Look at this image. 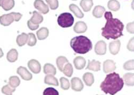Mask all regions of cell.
<instances>
[{"mask_svg": "<svg viewBox=\"0 0 134 95\" xmlns=\"http://www.w3.org/2000/svg\"><path fill=\"white\" fill-rule=\"evenodd\" d=\"M73 72L74 69L72 66L71 65V63L69 62L66 63L64 66L62 70V72L63 73V74L68 77H71L73 74Z\"/></svg>", "mask_w": 134, "mask_h": 95, "instance_id": "30", "label": "cell"}, {"mask_svg": "<svg viewBox=\"0 0 134 95\" xmlns=\"http://www.w3.org/2000/svg\"><path fill=\"white\" fill-rule=\"evenodd\" d=\"M14 4V0H0V7L6 11L13 9Z\"/></svg>", "mask_w": 134, "mask_h": 95, "instance_id": "16", "label": "cell"}, {"mask_svg": "<svg viewBox=\"0 0 134 95\" xmlns=\"http://www.w3.org/2000/svg\"><path fill=\"white\" fill-rule=\"evenodd\" d=\"M104 17L107 20L105 26L102 28V36L109 40L117 39L122 36L124 25L118 19L113 18L111 12H106Z\"/></svg>", "mask_w": 134, "mask_h": 95, "instance_id": "1", "label": "cell"}, {"mask_svg": "<svg viewBox=\"0 0 134 95\" xmlns=\"http://www.w3.org/2000/svg\"><path fill=\"white\" fill-rule=\"evenodd\" d=\"M45 1L51 10H56L59 7L58 0H45Z\"/></svg>", "mask_w": 134, "mask_h": 95, "instance_id": "36", "label": "cell"}, {"mask_svg": "<svg viewBox=\"0 0 134 95\" xmlns=\"http://www.w3.org/2000/svg\"><path fill=\"white\" fill-rule=\"evenodd\" d=\"M36 35L39 40H44L48 36L49 30L46 27H42L37 31Z\"/></svg>", "mask_w": 134, "mask_h": 95, "instance_id": "23", "label": "cell"}, {"mask_svg": "<svg viewBox=\"0 0 134 95\" xmlns=\"http://www.w3.org/2000/svg\"><path fill=\"white\" fill-rule=\"evenodd\" d=\"M22 16L23 15L20 13L18 12H11L3 14L0 17V24L3 26H8L13 21H19Z\"/></svg>", "mask_w": 134, "mask_h": 95, "instance_id": "4", "label": "cell"}, {"mask_svg": "<svg viewBox=\"0 0 134 95\" xmlns=\"http://www.w3.org/2000/svg\"><path fill=\"white\" fill-rule=\"evenodd\" d=\"M28 67L34 73L38 74L41 72V66L40 63L36 60L32 59L28 62Z\"/></svg>", "mask_w": 134, "mask_h": 95, "instance_id": "7", "label": "cell"}, {"mask_svg": "<svg viewBox=\"0 0 134 95\" xmlns=\"http://www.w3.org/2000/svg\"><path fill=\"white\" fill-rule=\"evenodd\" d=\"M94 51L95 53L98 55H103L107 52V44L103 40H99L95 45Z\"/></svg>", "mask_w": 134, "mask_h": 95, "instance_id": "6", "label": "cell"}, {"mask_svg": "<svg viewBox=\"0 0 134 95\" xmlns=\"http://www.w3.org/2000/svg\"><path fill=\"white\" fill-rule=\"evenodd\" d=\"M87 30V26L83 21H78L74 27V31L78 34L84 33Z\"/></svg>", "mask_w": 134, "mask_h": 95, "instance_id": "14", "label": "cell"}, {"mask_svg": "<svg viewBox=\"0 0 134 95\" xmlns=\"http://www.w3.org/2000/svg\"><path fill=\"white\" fill-rule=\"evenodd\" d=\"M74 20V18L71 13L65 12L59 15L57 22L62 28H69L73 25Z\"/></svg>", "mask_w": 134, "mask_h": 95, "instance_id": "5", "label": "cell"}, {"mask_svg": "<svg viewBox=\"0 0 134 95\" xmlns=\"http://www.w3.org/2000/svg\"><path fill=\"white\" fill-rule=\"evenodd\" d=\"M18 57V52L15 49H11L9 51L7 55V58L10 62H14Z\"/></svg>", "mask_w": 134, "mask_h": 95, "instance_id": "26", "label": "cell"}, {"mask_svg": "<svg viewBox=\"0 0 134 95\" xmlns=\"http://www.w3.org/2000/svg\"><path fill=\"white\" fill-rule=\"evenodd\" d=\"M108 8L112 11H118L120 8V4L117 0H110L108 2Z\"/></svg>", "mask_w": 134, "mask_h": 95, "instance_id": "28", "label": "cell"}, {"mask_svg": "<svg viewBox=\"0 0 134 95\" xmlns=\"http://www.w3.org/2000/svg\"><path fill=\"white\" fill-rule=\"evenodd\" d=\"M133 37L131 38L130 40L129 41L128 45H127V49L130 51V52H133L134 49H133Z\"/></svg>", "mask_w": 134, "mask_h": 95, "instance_id": "38", "label": "cell"}, {"mask_svg": "<svg viewBox=\"0 0 134 95\" xmlns=\"http://www.w3.org/2000/svg\"><path fill=\"white\" fill-rule=\"evenodd\" d=\"M68 63V59H67L65 57L63 56H59L56 60V63H57L58 68L61 72H62V70L64 66Z\"/></svg>", "mask_w": 134, "mask_h": 95, "instance_id": "25", "label": "cell"}, {"mask_svg": "<svg viewBox=\"0 0 134 95\" xmlns=\"http://www.w3.org/2000/svg\"><path fill=\"white\" fill-rule=\"evenodd\" d=\"M124 69L126 70H133V60L126 62L124 64Z\"/></svg>", "mask_w": 134, "mask_h": 95, "instance_id": "37", "label": "cell"}, {"mask_svg": "<svg viewBox=\"0 0 134 95\" xmlns=\"http://www.w3.org/2000/svg\"><path fill=\"white\" fill-rule=\"evenodd\" d=\"M44 82L48 85H52L54 86H59L58 79L52 74H47L44 79Z\"/></svg>", "mask_w": 134, "mask_h": 95, "instance_id": "19", "label": "cell"}, {"mask_svg": "<svg viewBox=\"0 0 134 95\" xmlns=\"http://www.w3.org/2000/svg\"><path fill=\"white\" fill-rule=\"evenodd\" d=\"M16 73L20 75L21 78L24 80L29 81L32 78V75L29 71L24 67H20L17 69Z\"/></svg>", "mask_w": 134, "mask_h": 95, "instance_id": "9", "label": "cell"}, {"mask_svg": "<svg viewBox=\"0 0 134 95\" xmlns=\"http://www.w3.org/2000/svg\"><path fill=\"white\" fill-rule=\"evenodd\" d=\"M27 26L31 30H35L36 29H37L39 27V25H34L29 20L27 21Z\"/></svg>", "mask_w": 134, "mask_h": 95, "instance_id": "40", "label": "cell"}, {"mask_svg": "<svg viewBox=\"0 0 134 95\" xmlns=\"http://www.w3.org/2000/svg\"><path fill=\"white\" fill-rule=\"evenodd\" d=\"M43 95H59V92L54 88L49 87L46 88L43 92Z\"/></svg>", "mask_w": 134, "mask_h": 95, "instance_id": "35", "label": "cell"}, {"mask_svg": "<svg viewBox=\"0 0 134 95\" xmlns=\"http://www.w3.org/2000/svg\"><path fill=\"white\" fill-rule=\"evenodd\" d=\"M34 5L35 9L38 10L41 13L46 14L49 12V8L43 0H35Z\"/></svg>", "mask_w": 134, "mask_h": 95, "instance_id": "8", "label": "cell"}, {"mask_svg": "<svg viewBox=\"0 0 134 95\" xmlns=\"http://www.w3.org/2000/svg\"><path fill=\"white\" fill-rule=\"evenodd\" d=\"M124 86L123 79L120 78L118 73L113 72L107 75L100 88L106 94L114 95L122 89Z\"/></svg>", "mask_w": 134, "mask_h": 95, "instance_id": "2", "label": "cell"}, {"mask_svg": "<svg viewBox=\"0 0 134 95\" xmlns=\"http://www.w3.org/2000/svg\"><path fill=\"white\" fill-rule=\"evenodd\" d=\"M82 79L87 86H91L94 82V77L93 74L90 72L85 73L83 75Z\"/></svg>", "mask_w": 134, "mask_h": 95, "instance_id": "20", "label": "cell"}, {"mask_svg": "<svg viewBox=\"0 0 134 95\" xmlns=\"http://www.w3.org/2000/svg\"><path fill=\"white\" fill-rule=\"evenodd\" d=\"M28 39V35L25 33H23L21 35H18L17 36L16 39V41L19 46L21 47L24 46L27 43Z\"/></svg>", "mask_w": 134, "mask_h": 95, "instance_id": "27", "label": "cell"}, {"mask_svg": "<svg viewBox=\"0 0 134 95\" xmlns=\"http://www.w3.org/2000/svg\"><path fill=\"white\" fill-rule=\"evenodd\" d=\"M116 69L115 63L111 60H107L103 62V70L105 73L114 71Z\"/></svg>", "mask_w": 134, "mask_h": 95, "instance_id": "10", "label": "cell"}, {"mask_svg": "<svg viewBox=\"0 0 134 95\" xmlns=\"http://www.w3.org/2000/svg\"><path fill=\"white\" fill-rule=\"evenodd\" d=\"M29 21L33 24L39 25L43 21V17L42 15L36 11L32 12V17L29 20Z\"/></svg>", "mask_w": 134, "mask_h": 95, "instance_id": "15", "label": "cell"}, {"mask_svg": "<svg viewBox=\"0 0 134 95\" xmlns=\"http://www.w3.org/2000/svg\"><path fill=\"white\" fill-rule=\"evenodd\" d=\"M105 8L101 5H97L93 9L92 14L96 18H102L103 14L105 12Z\"/></svg>", "mask_w": 134, "mask_h": 95, "instance_id": "18", "label": "cell"}, {"mask_svg": "<svg viewBox=\"0 0 134 95\" xmlns=\"http://www.w3.org/2000/svg\"><path fill=\"white\" fill-rule=\"evenodd\" d=\"M28 39L27 41V44L29 46H35L37 43V39L35 35L33 33H29L28 34Z\"/></svg>", "mask_w": 134, "mask_h": 95, "instance_id": "34", "label": "cell"}, {"mask_svg": "<svg viewBox=\"0 0 134 95\" xmlns=\"http://www.w3.org/2000/svg\"><path fill=\"white\" fill-rule=\"evenodd\" d=\"M121 43L119 40H115L111 41L109 44V51L111 54L115 55L118 54L120 51Z\"/></svg>", "mask_w": 134, "mask_h": 95, "instance_id": "11", "label": "cell"}, {"mask_svg": "<svg viewBox=\"0 0 134 95\" xmlns=\"http://www.w3.org/2000/svg\"><path fill=\"white\" fill-rule=\"evenodd\" d=\"M60 84H61V88L64 90H68L70 87V82L68 79H66L64 77H61L60 79Z\"/></svg>", "mask_w": 134, "mask_h": 95, "instance_id": "32", "label": "cell"}, {"mask_svg": "<svg viewBox=\"0 0 134 95\" xmlns=\"http://www.w3.org/2000/svg\"><path fill=\"white\" fill-rule=\"evenodd\" d=\"M86 69L95 72L98 71L100 69V62L95 60H93L91 61L88 60V65Z\"/></svg>", "mask_w": 134, "mask_h": 95, "instance_id": "17", "label": "cell"}, {"mask_svg": "<svg viewBox=\"0 0 134 95\" xmlns=\"http://www.w3.org/2000/svg\"><path fill=\"white\" fill-rule=\"evenodd\" d=\"M3 55H4V53L3 52V51L1 48H0V58L2 57L3 56Z\"/></svg>", "mask_w": 134, "mask_h": 95, "instance_id": "41", "label": "cell"}, {"mask_svg": "<svg viewBox=\"0 0 134 95\" xmlns=\"http://www.w3.org/2000/svg\"><path fill=\"white\" fill-rule=\"evenodd\" d=\"M125 84L128 86H133V73H127L123 75Z\"/></svg>", "mask_w": 134, "mask_h": 95, "instance_id": "29", "label": "cell"}, {"mask_svg": "<svg viewBox=\"0 0 134 95\" xmlns=\"http://www.w3.org/2000/svg\"><path fill=\"white\" fill-rule=\"evenodd\" d=\"M72 1H77V0H72Z\"/></svg>", "mask_w": 134, "mask_h": 95, "instance_id": "42", "label": "cell"}, {"mask_svg": "<svg viewBox=\"0 0 134 95\" xmlns=\"http://www.w3.org/2000/svg\"><path fill=\"white\" fill-rule=\"evenodd\" d=\"M69 10L74 13L75 16L77 18H78L79 19H81L83 17H84V14L82 12L81 10L76 4H71L69 5Z\"/></svg>", "mask_w": 134, "mask_h": 95, "instance_id": "22", "label": "cell"}, {"mask_svg": "<svg viewBox=\"0 0 134 95\" xmlns=\"http://www.w3.org/2000/svg\"><path fill=\"white\" fill-rule=\"evenodd\" d=\"M126 29L127 30L128 33L130 34H133L134 31H133V22L128 23L127 25L126 26Z\"/></svg>", "mask_w": 134, "mask_h": 95, "instance_id": "39", "label": "cell"}, {"mask_svg": "<svg viewBox=\"0 0 134 95\" xmlns=\"http://www.w3.org/2000/svg\"><path fill=\"white\" fill-rule=\"evenodd\" d=\"M80 5L83 11L88 12L93 6V0H81Z\"/></svg>", "mask_w": 134, "mask_h": 95, "instance_id": "21", "label": "cell"}, {"mask_svg": "<svg viewBox=\"0 0 134 95\" xmlns=\"http://www.w3.org/2000/svg\"><path fill=\"white\" fill-rule=\"evenodd\" d=\"M71 83V88L75 91H81L83 88V84L79 78L74 77L72 78Z\"/></svg>", "mask_w": 134, "mask_h": 95, "instance_id": "12", "label": "cell"}, {"mask_svg": "<svg viewBox=\"0 0 134 95\" xmlns=\"http://www.w3.org/2000/svg\"><path fill=\"white\" fill-rule=\"evenodd\" d=\"M43 72L46 74H52L53 75L57 74V70L55 67L50 64L46 63L43 67Z\"/></svg>", "mask_w": 134, "mask_h": 95, "instance_id": "24", "label": "cell"}, {"mask_svg": "<svg viewBox=\"0 0 134 95\" xmlns=\"http://www.w3.org/2000/svg\"><path fill=\"white\" fill-rule=\"evenodd\" d=\"M70 46L76 53L85 54L92 50V43L91 40L84 36H79L71 39Z\"/></svg>", "mask_w": 134, "mask_h": 95, "instance_id": "3", "label": "cell"}, {"mask_svg": "<svg viewBox=\"0 0 134 95\" xmlns=\"http://www.w3.org/2000/svg\"><path fill=\"white\" fill-rule=\"evenodd\" d=\"M20 84V80L17 76H12L9 78V85L13 88H15Z\"/></svg>", "mask_w": 134, "mask_h": 95, "instance_id": "31", "label": "cell"}, {"mask_svg": "<svg viewBox=\"0 0 134 95\" xmlns=\"http://www.w3.org/2000/svg\"><path fill=\"white\" fill-rule=\"evenodd\" d=\"M15 88H13L9 85L3 86L1 89L2 92L5 95H12V93L14 92Z\"/></svg>", "mask_w": 134, "mask_h": 95, "instance_id": "33", "label": "cell"}, {"mask_svg": "<svg viewBox=\"0 0 134 95\" xmlns=\"http://www.w3.org/2000/svg\"><path fill=\"white\" fill-rule=\"evenodd\" d=\"M74 64L76 69L80 70L85 68L86 61L84 57L82 56H77L74 60Z\"/></svg>", "mask_w": 134, "mask_h": 95, "instance_id": "13", "label": "cell"}]
</instances>
